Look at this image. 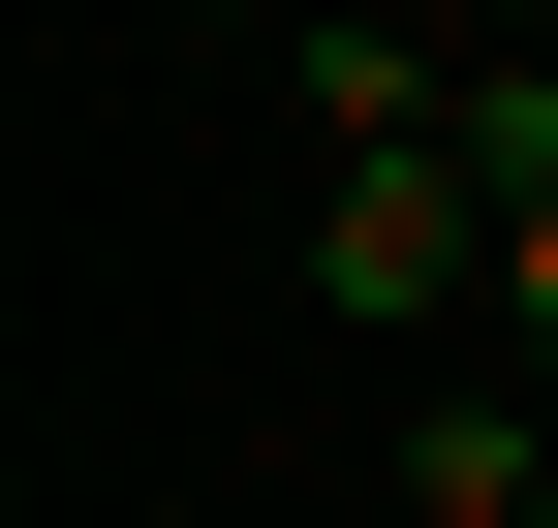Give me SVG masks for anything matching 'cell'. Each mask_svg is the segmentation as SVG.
<instances>
[{
	"label": "cell",
	"mask_w": 558,
	"mask_h": 528,
	"mask_svg": "<svg viewBox=\"0 0 558 528\" xmlns=\"http://www.w3.org/2000/svg\"><path fill=\"white\" fill-rule=\"evenodd\" d=\"M465 187H497V218H558V62H465Z\"/></svg>",
	"instance_id": "3"
},
{
	"label": "cell",
	"mask_w": 558,
	"mask_h": 528,
	"mask_svg": "<svg viewBox=\"0 0 558 528\" xmlns=\"http://www.w3.org/2000/svg\"><path fill=\"white\" fill-rule=\"evenodd\" d=\"M527 497H558V405L435 373V405H403V528H527Z\"/></svg>",
	"instance_id": "2"
},
{
	"label": "cell",
	"mask_w": 558,
	"mask_h": 528,
	"mask_svg": "<svg viewBox=\"0 0 558 528\" xmlns=\"http://www.w3.org/2000/svg\"><path fill=\"white\" fill-rule=\"evenodd\" d=\"M527 528H558V497H527Z\"/></svg>",
	"instance_id": "4"
},
{
	"label": "cell",
	"mask_w": 558,
	"mask_h": 528,
	"mask_svg": "<svg viewBox=\"0 0 558 528\" xmlns=\"http://www.w3.org/2000/svg\"><path fill=\"white\" fill-rule=\"evenodd\" d=\"M311 280H341V311H465V280H497L465 124H435V156H311Z\"/></svg>",
	"instance_id": "1"
}]
</instances>
